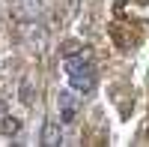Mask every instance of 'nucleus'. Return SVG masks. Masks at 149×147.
<instances>
[{
	"label": "nucleus",
	"instance_id": "f257e3e1",
	"mask_svg": "<svg viewBox=\"0 0 149 147\" xmlns=\"http://www.w3.org/2000/svg\"><path fill=\"white\" fill-rule=\"evenodd\" d=\"M66 75H69V84L78 93H93L95 90V66L90 60H84L81 54L66 60Z\"/></svg>",
	"mask_w": 149,
	"mask_h": 147
},
{
	"label": "nucleus",
	"instance_id": "f03ea898",
	"mask_svg": "<svg viewBox=\"0 0 149 147\" xmlns=\"http://www.w3.org/2000/svg\"><path fill=\"white\" fill-rule=\"evenodd\" d=\"M78 90H60L57 93V105H60V120L63 123H74V114H78Z\"/></svg>",
	"mask_w": 149,
	"mask_h": 147
},
{
	"label": "nucleus",
	"instance_id": "7ed1b4c3",
	"mask_svg": "<svg viewBox=\"0 0 149 147\" xmlns=\"http://www.w3.org/2000/svg\"><path fill=\"white\" fill-rule=\"evenodd\" d=\"M42 144H48V147L63 144V129H60L57 120H48V123H45V129H42Z\"/></svg>",
	"mask_w": 149,
	"mask_h": 147
},
{
	"label": "nucleus",
	"instance_id": "20e7f679",
	"mask_svg": "<svg viewBox=\"0 0 149 147\" xmlns=\"http://www.w3.org/2000/svg\"><path fill=\"white\" fill-rule=\"evenodd\" d=\"M18 132H21V120H18V117H12V114H3V117H0V135L12 138V135H18Z\"/></svg>",
	"mask_w": 149,
	"mask_h": 147
},
{
	"label": "nucleus",
	"instance_id": "39448f33",
	"mask_svg": "<svg viewBox=\"0 0 149 147\" xmlns=\"http://www.w3.org/2000/svg\"><path fill=\"white\" fill-rule=\"evenodd\" d=\"M81 48H84V45H81L78 39H66L63 45H60V54L69 60V57H78V54H81Z\"/></svg>",
	"mask_w": 149,
	"mask_h": 147
},
{
	"label": "nucleus",
	"instance_id": "423d86ee",
	"mask_svg": "<svg viewBox=\"0 0 149 147\" xmlns=\"http://www.w3.org/2000/svg\"><path fill=\"white\" fill-rule=\"evenodd\" d=\"M21 102L24 105H33V84L30 81H21Z\"/></svg>",
	"mask_w": 149,
	"mask_h": 147
}]
</instances>
